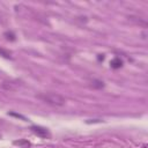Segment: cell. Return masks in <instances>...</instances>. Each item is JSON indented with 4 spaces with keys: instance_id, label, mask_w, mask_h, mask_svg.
<instances>
[{
    "instance_id": "cell-3",
    "label": "cell",
    "mask_w": 148,
    "mask_h": 148,
    "mask_svg": "<svg viewBox=\"0 0 148 148\" xmlns=\"http://www.w3.org/2000/svg\"><path fill=\"white\" fill-rule=\"evenodd\" d=\"M1 87H2L3 89H6V90H10V91H13V90L18 89V87H20V82H18V81H14V80L3 81L2 84H1Z\"/></svg>"
},
{
    "instance_id": "cell-6",
    "label": "cell",
    "mask_w": 148,
    "mask_h": 148,
    "mask_svg": "<svg viewBox=\"0 0 148 148\" xmlns=\"http://www.w3.org/2000/svg\"><path fill=\"white\" fill-rule=\"evenodd\" d=\"M142 148H147V145H143V146H142Z\"/></svg>"
},
{
    "instance_id": "cell-4",
    "label": "cell",
    "mask_w": 148,
    "mask_h": 148,
    "mask_svg": "<svg viewBox=\"0 0 148 148\" xmlns=\"http://www.w3.org/2000/svg\"><path fill=\"white\" fill-rule=\"evenodd\" d=\"M110 64H111V67L112 68H120L123 66V60L120 58H114V59L111 60Z\"/></svg>"
},
{
    "instance_id": "cell-7",
    "label": "cell",
    "mask_w": 148,
    "mask_h": 148,
    "mask_svg": "<svg viewBox=\"0 0 148 148\" xmlns=\"http://www.w3.org/2000/svg\"><path fill=\"white\" fill-rule=\"evenodd\" d=\"M0 136H1V135H0Z\"/></svg>"
},
{
    "instance_id": "cell-1",
    "label": "cell",
    "mask_w": 148,
    "mask_h": 148,
    "mask_svg": "<svg viewBox=\"0 0 148 148\" xmlns=\"http://www.w3.org/2000/svg\"><path fill=\"white\" fill-rule=\"evenodd\" d=\"M37 97L44 103L53 105V106H62L66 103V98L58 92H52V91L42 92V94H38Z\"/></svg>"
},
{
    "instance_id": "cell-2",
    "label": "cell",
    "mask_w": 148,
    "mask_h": 148,
    "mask_svg": "<svg viewBox=\"0 0 148 148\" xmlns=\"http://www.w3.org/2000/svg\"><path fill=\"white\" fill-rule=\"evenodd\" d=\"M30 130H31V132H32L34 134H36V135L39 136V138H43V139L50 138V132H49L47 128H45V127H42V126H31Z\"/></svg>"
},
{
    "instance_id": "cell-5",
    "label": "cell",
    "mask_w": 148,
    "mask_h": 148,
    "mask_svg": "<svg viewBox=\"0 0 148 148\" xmlns=\"http://www.w3.org/2000/svg\"><path fill=\"white\" fill-rule=\"evenodd\" d=\"M14 145H18V146H30V142L27 140H18V141H14Z\"/></svg>"
}]
</instances>
